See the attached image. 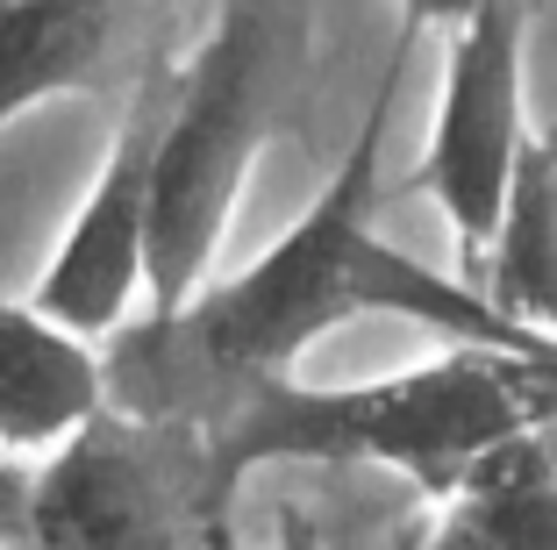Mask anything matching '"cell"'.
Masks as SVG:
<instances>
[{"mask_svg":"<svg viewBox=\"0 0 557 550\" xmlns=\"http://www.w3.org/2000/svg\"><path fill=\"white\" fill-rule=\"evenodd\" d=\"M22 529H29V472L0 451V543L22 550Z\"/></svg>","mask_w":557,"mask_h":550,"instance_id":"8fae6325","label":"cell"},{"mask_svg":"<svg viewBox=\"0 0 557 550\" xmlns=\"http://www.w3.org/2000/svg\"><path fill=\"white\" fill-rule=\"evenodd\" d=\"M278 550H322V536H314L308 515H286V536H278Z\"/></svg>","mask_w":557,"mask_h":550,"instance_id":"7c38bea8","label":"cell"},{"mask_svg":"<svg viewBox=\"0 0 557 550\" xmlns=\"http://www.w3.org/2000/svg\"><path fill=\"white\" fill-rule=\"evenodd\" d=\"M172 15L180 0H0V130L50 100H122L180 36Z\"/></svg>","mask_w":557,"mask_h":550,"instance_id":"52a82bcc","label":"cell"},{"mask_svg":"<svg viewBox=\"0 0 557 550\" xmlns=\"http://www.w3.org/2000/svg\"><path fill=\"white\" fill-rule=\"evenodd\" d=\"M543 443H550V457H557V415H550V421H543Z\"/></svg>","mask_w":557,"mask_h":550,"instance_id":"4fadbf2b","label":"cell"},{"mask_svg":"<svg viewBox=\"0 0 557 550\" xmlns=\"http://www.w3.org/2000/svg\"><path fill=\"white\" fill-rule=\"evenodd\" d=\"M472 279L500 315L557 337V114L529 122V144L508 172V200Z\"/></svg>","mask_w":557,"mask_h":550,"instance_id":"30bf717a","label":"cell"},{"mask_svg":"<svg viewBox=\"0 0 557 550\" xmlns=\"http://www.w3.org/2000/svg\"><path fill=\"white\" fill-rule=\"evenodd\" d=\"M522 65H529V0H479L450 36V58H443L429 144L414 172L400 179V194L429 200L458 229L465 265H479V250H486L500 200H508V172L529 144Z\"/></svg>","mask_w":557,"mask_h":550,"instance_id":"5b68a950","label":"cell"},{"mask_svg":"<svg viewBox=\"0 0 557 550\" xmlns=\"http://www.w3.org/2000/svg\"><path fill=\"white\" fill-rule=\"evenodd\" d=\"M236 486L208 421L108 401L29 472L22 550H222Z\"/></svg>","mask_w":557,"mask_h":550,"instance_id":"277c9868","label":"cell"},{"mask_svg":"<svg viewBox=\"0 0 557 550\" xmlns=\"http://www.w3.org/2000/svg\"><path fill=\"white\" fill-rule=\"evenodd\" d=\"M172 65L180 50L158 44L150 65L115 100V136L100 158L86 200L72 208L65 236L36 279V308L86 337H115L129 322V301L150 293V200H158V150H164V108H172Z\"/></svg>","mask_w":557,"mask_h":550,"instance_id":"8992f818","label":"cell"},{"mask_svg":"<svg viewBox=\"0 0 557 550\" xmlns=\"http://www.w3.org/2000/svg\"><path fill=\"white\" fill-rule=\"evenodd\" d=\"M222 550H236V536H230V543H222Z\"/></svg>","mask_w":557,"mask_h":550,"instance_id":"5bb4252c","label":"cell"},{"mask_svg":"<svg viewBox=\"0 0 557 550\" xmlns=\"http://www.w3.org/2000/svg\"><path fill=\"white\" fill-rule=\"evenodd\" d=\"M408 550H557V457L536 429H515L479 451L436 493V515Z\"/></svg>","mask_w":557,"mask_h":550,"instance_id":"9c48e42d","label":"cell"},{"mask_svg":"<svg viewBox=\"0 0 557 550\" xmlns=\"http://www.w3.org/2000/svg\"><path fill=\"white\" fill-rule=\"evenodd\" d=\"M408 50L414 29H400L350 150L336 158L329 186L300 208V222L272 250H258L250 265H236L222 279L208 272L180 308H150L108 337V393L115 401L222 421L250 393L294 379V365L329 329L372 322V315H394V322H414L450 343H493V351L557 365V337L500 315L479 293V279L436 272V265H422L414 250H400L372 229L379 200H386V164L379 158H386V122H394Z\"/></svg>","mask_w":557,"mask_h":550,"instance_id":"6da1fadb","label":"cell"},{"mask_svg":"<svg viewBox=\"0 0 557 550\" xmlns=\"http://www.w3.org/2000/svg\"><path fill=\"white\" fill-rule=\"evenodd\" d=\"M557 415V365L515 357L493 343H458L436 365H414L394 379L358 387H308L278 379L250 393L236 415L208 421L222 479L244 493L264 465H386L422 479L429 493L458 479L479 451H493L515 429H536Z\"/></svg>","mask_w":557,"mask_h":550,"instance_id":"7a4b0ae2","label":"cell"},{"mask_svg":"<svg viewBox=\"0 0 557 550\" xmlns=\"http://www.w3.org/2000/svg\"><path fill=\"white\" fill-rule=\"evenodd\" d=\"M322 0H214L208 36L172 65L150 200V308H180L214 272L258 158L300 122Z\"/></svg>","mask_w":557,"mask_h":550,"instance_id":"3957f363","label":"cell"},{"mask_svg":"<svg viewBox=\"0 0 557 550\" xmlns=\"http://www.w3.org/2000/svg\"><path fill=\"white\" fill-rule=\"evenodd\" d=\"M108 401V351L36 301L0 293V451H58Z\"/></svg>","mask_w":557,"mask_h":550,"instance_id":"ba28073f","label":"cell"}]
</instances>
